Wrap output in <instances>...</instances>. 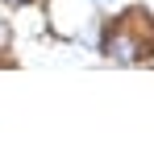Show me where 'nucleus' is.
I'll return each mask as SVG.
<instances>
[{"label": "nucleus", "instance_id": "obj_1", "mask_svg": "<svg viewBox=\"0 0 154 149\" xmlns=\"http://www.w3.org/2000/svg\"><path fill=\"white\" fill-rule=\"evenodd\" d=\"M108 54H112L117 62H133V58H137V46H133L129 37H112V42H108Z\"/></svg>", "mask_w": 154, "mask_h": 149}, {"label": "nucleus", "instance_id": "obj_2", "mask_svg": "<svg viewBox=\"0 0 154 149\" xmlns=\"http://www.w3.org/2000/svg\"><path fill=\"white\" fill-rule=\"evenodd\" d=\"M96 4H100V8H108V4H112V0H96Z\"/></svg>", "mask_w": 154, "mask_h": 149}, {"label": "nucleus", "instance_id": "obj_3", "mask_svg": "<svg viewBox=\"0 0 154 149\" xmlns=\"http://www.w3.org/2000/svg\"><path fill=\"white\" fill-rule=\"evenodd\" d=\"M8 4H25V0H8Z\"/></svg>", "mask_w": 154, "mask_h": 149}]
</instances>
